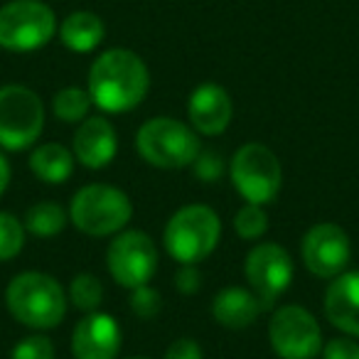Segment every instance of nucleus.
<instances>
[{"instance_id":"obj_1","label":"nucleus","mask_w":359,"mask_h":359,"mask_svg":"<svg viewBox=\"0 0 359 359\" xmlns=\"http://www.w3.org/2000/svg\"><path fill=\"white\" fill-rule=\"evenodd\" d=\"M150 72L135 52L114 47L101 52L89 69V91L94 106L104 114H128L148 96Z\"/></svg>"},{"instance_id":"obj_5","label":"nucleus","mask_w":359,"mask_h":359,"mask_svg":"<svg viewBox=\"0 0 359 359\" xmlns=\"http://www.w3.org/2000/svg\"><path fill=\"white\" fill-rule=\"evenodd\" d=\"M133 217L130 197L104 182H91L74 192L69 202V222L86 236H111L126 229Z\"/></svg>"},{"instance_id":"obj_8","label":"nucleus","mask_w":359,"mask_h":359,"mask_svg":"<svg viewBox=\"0 0 359 359\" xmlns=\"http://www.w3.org/2000/svg\"><path fill=\"white\" fill-rule=\"evenodd\" d=\"M45 128V104L22 84L0 86V148L25 150L40 140Z\"/></svg>"},{"instance_id":"obj_27","label":"nucleus","mask_w":359,"mask_h":359,"mask_svg":"<svg viewBox=\"0 0 359 359\" xmlns=\"http://www.w3.org/2000/svg\"><path fill=\"white\" fill-rule=\"evenodd\" d=\"M192 170H195L197 177L205 180V182H215V180H219L222 172H224V158H222L219 153H215V150H200V155H197L195 163H192Z\"/></svg>"},{"instance_id":"obj_19","label":"nucleus","mask_w":359,"mask_h":359,"mask_svg":"<svg viewBox=\"0 0 359 359\" xmlns=\"http://www.w3.org/2000/svg\"><path fill=\"white\" fill-rule=\"evenodd\" d=\"M27 163H30V170L37 180H42L47 185H62L74 172L76 158L62 143H42L35 145Z\"/></svg>"},{"instance_id":"obj_12","label":"nucleus","mask_w":359,"mask_h":359,"mask_svg":"<svg viewBox=\"0 0 359 359\" xmlns=\"http://www.w3.org/2000/svg\"><path fill=\"white\" fill-rule=\"evenodd\" d=\"M305 269L318 278H337L344 273L352 259V241L347 231L332 222H323L305 231L300 244Z\"/></svg>"},{"instance_id":"obj_28","label":"nucleus","mask_w":359,"mask_h":359,"mask_svg":"<svg viewBox=\"0 0 359 359\" xmlns=\"http://www.w3.org/2000/svg\"><path fill=\"white\" fill-rule=\"evenodd\" d=\"M323 359H359V342L354 337H334L323 347Z\"/></svg>"},{"instance_id":"obj_24","label":"nucleus","mask_w":359,"mask_h":359,"mask_svg":"<svg viewBox=\"0 0 359 359\" xmlns=\"http://www.w3.org/2000/svg\"><path fill=\"white\" fill-rule=\"evenodd\" d=\"M269 229V215H266L264 205H251L246 202L239 212L234 215V231L246 241L261 239Z\"/></svg>"},{"instance_id":"obj_29","label":"nucleus","mask_w":359,"mask_h":359,"mask_svg":"<svg viewBox=\"0 0 359 359\" xmlns=\"http://www.w3.org/2000/svg\"><path fill=\"white\" fill-rule=\"evenodd\" d=\"M175 288L185 295H195L202 288V271L195 264H180L175 273Z\"/></svg>"},{"instance_id":"obj_18","label":"nucleus","mask_w":359,"mask_h":359,"mask_svg":"<svg viewBox=\"0 0 359 359\" xmlns=\"http://www.w3.org/2000/svg\"><path fill=\"white\" fill-rule=\"evenodd\" d=\"M62 45L69 52H76V55H89L96 47L104 42L106 37V25L96 13L91 11H74L62 20L60 30Z\"/></svg>"},{"instance_id":"obj_3","label":"nucleus","mask_w":359,"mask_h":359,"mask_svg":"<svg viewBox=\"0 0 359 359\" xmlns=\"http://www.w3.org/2000/svg\"><path fill=\"white\" fill-rule=\"evenodd\" d=\"M222 219L207 205H187L177 210L163 231V246L177 264H200L219 246Z\"/></svg>"},{"instance_id":"obj_11","label":"nucleus","mask_w":359,"mask_h":359,"mask_svg":"<svg viewBox=\"0 0 359 359\" xmlns=\"http://www.w3.org/2000/svg\"><path fill=\"white\" fill-rule=\"evenodd\" d=\"M244 273L251 290L259 295L261 305L266 310L290 288L295 266L283 246L273 244V241H266V244H256L246 254Z\"/></svg>"},{"instance_id":"obj_30","label":"nucleus","mask_w":359,"mask_h":359,"mask_svg":"<svg viewBox=\"0 0 359 359\" xmlns=\"http://www.w3.org/2000/svg\"><path fill=\"white\" fill-rule=\"evenodd\" d=\"M163 359H205L200 342H195L192 337H180L165 349Z\"/></svg>"},{"instance_id":"obj_10","label":"nucleus","mask_w":359,"mask_h":359,"mask_svg":"<svg viewBox=\"0 0 359 359\" xmlns=\"http://www.w3.org/2000/svg\"><path fill=\"white\" fill-rule=\"evenodd\" d=\"M269 339L280 359H315L323 352V332L303 305H280L269 323Z\"/></svg>"},{"instance_id":"obj_20","label":"nucleus","mask_w":359,"mask_h":359,"mask_svg":"<svg viewBox=\"0 0 359 359\" xmlns=\"http://www.w3.org/2000/svg\"><path fill=\"white\" fill-rule=\"evenodd\" d=\"M67 219H69V215L57 202H35L25 212L22 224H25V231H30L32 236L50 239V236H57L60 231H65Z\"/></svg>"},{"instance_id":"obj_17","label":"nucleus","mask_w":359,"mask_h":359,"mask_svg":"<svg viewBox=\"0 0 359 359\" xmlns=\"http://www.w3.org/2000/svg\"><path fill=\"white\" fill-rule=\"evenodd\" d=\"M261 310L264 305H261L259 295L249 288H239V285L219 290L212 303V315L226 330H246L249 325H254Z\"/></svg>"},{"instance_id":"obj_25","label":"nucleus","mask_w":359,"mask_h":359,"mask_svg":"<svg viewBox=\"0 0 359 359\" xmlns=\"http://www.w3.org/2000/svg\"><path fill=\"white\" fill-rule=\"evenodd\" d=\"M130 310H133L138 318L153 320L155 315L163 310V298L155 288H150L148 283L138 285V288L130 290Z\"/></svg>"},{"instance_id":"obj_6","label":"nucleus","mask_w":359,"mask_h":359,"mask_svg":"<svg viewBox=\"0 0 359 359\" xmlns=\"http://www.w3.org/2000/svg\"><path fill=\"white\" fill-rule=\"evenodd\" d=\"M57 15L42 0H11L0 8V47L8 52H35L57 35Z\"/></svg>"},{"instance_id":"obj_14","label":"nucleus","mask_w":359,"mask_h":359,"mask_svg":"<svg viewBox=\"0 0 359 359\" xmlns=\"http://www.w3.org/2000/svg\"><path fill=\"white\" fill-rule=\"evenodd\" d=\"M187 116L197 133L202 135H222L231 123L234 104L229 91L215 81H205L190 94L187 101Z\"/></svg>"},{"instance_id":"obj_31","label":"nucleus","mask_w":359,"mask_h":359,"mask_svg":"<svg viewBox=\"0 0 359 359\" xmlns=\"http://www.w3.org/2000/svg\"><path fill=\"white\" fill-rule=\"evenodd\" d=\"M11 163L6 160V155L0 153V197L6 195L8 185H11Z\"/></svg>"},{"instance_id":"obj_4","label":"nucleus","mask_w":359,"mask_h":359,"mask_svg":"<svg viewBox=\"0 0 359 359\" xmlns=\"http://www.w3.org/2000/svg\"><path fill=\"white\" fill-rule=\"evenodd\" d=\"M135 150L148 165L160 170L192 168L200 155V138L192 126L170 116L148 118L135 133Z\"/></svg>"},{"instance_id":"obj_7","label":"nucleus","mask_w":359,"mask_h":359,"mask_svg":"<svg viewBox=\"0 0 359 359\" xmlns=\"http://www.w3.org/2000/svg\"><path fill=\"white\" fill-rule=\"evenodd\" d=\"M229 177L234 190L251 205H271L278 197L283 170L280 160L269 145L246 143L229 163Z\"/></svg>"},{"instance_id":"obj_32","label":"nucleus","mask_w":359,"mask_h":359,"mask_svg":"<svg viewBox=\"0 0 359 359\" xmlns=\"http://www.w3.org/2000/svg\"><path fill=\"white\" fill-rule=\"evenodd\" d=\"M128 359H150V357H128Z\"/></svg>"},{"instance_id":"obj_22","label":"nucleus","mask_w":359,"mask_h":359,"mask_svg":"<svg viewBox=\"0 0 359 359\" xmlns=\"http://www.w3.org/2000/svg\"><path fill=\"white\" fill-rule=\"evenodd\" d=\"M69 300L81 313H94L104 300V285L94 273H79L69 283Z\"/></svg>"},{"instance_id":"obj_13","label":"nucleus","mask_w":359,"mask_h":359,"mask_svg":"<svg viewBox=\"0 0 359 359\" xmlns=\"http://www.w3.org/2000/svg\"><path fill=\"white\" fill-rule=\"evenodd\" d=\"M121 342L123 332L114 315L94 310L76 323L72 332V354L74 359H116L121 352Z\"/></svg>"},{"instance_id":"obj_15","label":"nucleus","mask_w":359,"mask_h":359,"mask_svg":"<svg viewBox=\"0 0 359 359\" xmlns=\"http://www.w3.org/2000/svg\"><path fill=\"white\" fill-rule=\"evenodd\" d=\"M116 150H118V135L104 116H86L79 128L74 130L72 153H74L76 163H81L84 168H106L116 158Z\"/></svg>"},{"instance_id":"obj_2","label":"nucleus","mask_w":359,"mask_h":359,"mask_svg":"<svg viewBox=\"0 0 359 359\" xmlns=\"http://www.w3.org/2000/svg\"><path fill=\"white\" fill-rule=\"evenodd\" d=\"M6 305L20 325L30 330H52L67 315V293L57 278L40 271L18 273L6 288Z\"/></svg>"},{"instance_id":"obj_16","label":"nucleus","mask_w":359,"mask_h":359,"mask_svg":"<svg viewBox=\"0 0 359 359\" xmlns=\"http://www.w3.org/2000/svg\"><path fill=\"white\" fill-rule=\"evenodd\" d=\"M325 315L344 334L359 337V271H344L332 278L325 293Z\"/></svg>"},{"instance_id":"obj_21","label":"nucleus","mask_w":359,"mask_h":359,"mask_svg":"<svg viewBox=\"0 0 359 359\" xmlns=\"http://www.w3.org/2000/svg\"><path fill=\"white\" fill-rule=\"evenodd\" d=\"M91 106L94 101H91L89 91L79 89V86H67V89L57 91L55 101H52V111L65 123H81L89 116Z\"/></svg>"},{"instance_id":"obj_9","label":"nucleus","mask_w":359,"mask_h":359,"mask_svg":"<svg viewBox=\"0 0 359 359\" xmlns=\"http://www.w3.org/2000/svg\"><path fill=\"white\" fill-rule=\"evenodd\" d=\"M109 273L121 288H138L150 283L158 271V246L145 231H118L106 251Z\"/></svg>"},{"instance_id":"obj_23","label":"nucleus","mask_w":359,"mask_h":359,"mask_svg":"<svg viewBox=\"0 0 359 359\" xmlns=\"http://www.w3.org/2000/svg\"><path fill=\"white\" fill-rule=\"evenodd\" d=\"M25 249V224L11 212H0V261L15 259Z\"/></svg>"},{"instance_id":"obj_26","label":"nucleus","mask_w":359,"mask_h":359,"mask_svg":"<svg viewBox=\"0 0 359 359\" xmlns=\"http://www.w3.org/2000/svg\"><path fill=\"white\" fill-rule=\"evenodd\" d=\"M11 359H55V344L45 334H30L13 347Z\"/></svg>"}]
</instances>
